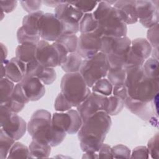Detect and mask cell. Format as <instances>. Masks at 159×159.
Instances as JSON below:
<instances>
[{
	"instance_id": "obj_1",
	"label": "cell",
	"mask_w": 159,
	"mask_h": 159,
	"mask_svg": "<svg viewBox=\"0 0 159 159\" xmlns=\"http://www.w3.org/2000/svg\"><path fill=\"white\" fill-rule=\"evenodd\" d=\"M111 116L105 111H99L83 121L78 132L80 147L84 153H96L110 130Z\"/></svg>"
},
{
	"instance_id": "obj_2",
	"label": "cell",
	"mask_w": 159,
	"mask_h": 159,
	"mask_svg": "<svg viewBox=\"0 0 159 159\" xmlns=\"http://www.w3.org/2000/svg\"><path fill=\"white\" fill-rule=\"evenodd\" d=\"M126 79L124 84L127 87L128 96L131 99L149 102L158 94L159 79L147 78L142 66H132L125 69Z\"/></svg>"
},
{
	"instance_id": "obj_3",
	"label": "cell",
	"mask_w": 159,
	"mask_h": 159,
	"mask_svg": "<svg viewBox=\"0 0 159 159\" xmlns=\"http://www.w3.org/2000/svg\"><path fill=\"white\" fill-rule=\"evenodd\" d=\"M93 14L98 24L96 31L101 36H126L127 25L120 19L113 6L106 1H99L98 7Z\"/></svg>"
},
{
	"instance_id": "obj_4",
	"label": "cell",
	"mask_w": 159,
	"mask_h": 159,
	"mask_svg": "<svg viewBox=\"0 0 159 159\" xmlns=\"http://www.w3.org/2000/svg\"><path fill=\"white\" fill-rule=\"evenodd\" d=\"M60 89L61 93L73 107L79 106L91 93L80 72L64 75L61 80Z\"/></svg>"
},
{
	"instance_id": "obj_5",
	"label": "cell",
	"mask_w": 159,
	"mask_h": 159,
	"mask_svg": "<svg viewBox=\"0 0 159 159\" xmlns=\"http://www.w3.org/2000/svg\"><path fill=\"white\" fill-rule=\"evenodd\" d=\"M52 117L50 112L45 109H39L34 112L27 124V131L32 140L50 145L55 133Z\"/></svg>"
},
{
	"instance_id": "obj_6",
	"label": "cell",
	"mask_w": 159,
	"mask_h": 159,
	"mask_svg": "<svg viewBox=\"0 0 159 159\" xmlns=\"http://www.w3.org/2000/svg\"><path fill=\"white\" fill-rule=\"evenodd\" d=\"M109 68L106 55L100 52L94 56L83 59L79 72L87 85L91 88L97 81L107 76Z\"/></svg>"
},
{
	"instance_id": "obj_7",
	"label": "cell",
	"mask_w": 159,
	"mask_h": 159,
	"mask_svg": "<svg viewBox=\"0 0 159 159\" xmlns=\"http://www.w3.org/2000/svg\"><path fill=\"white\" fill-rule=\"evenodd\" d=\"M54 14L60 20L63 34H76L84 13L68 1H61L55 8Z\"/></svg>"
},
{
	"instance_id": "obj_8",
	"label": "cell",
	"mask_w": 159,
	"mask_h": 159,
	"mask_svg": "<svg viewBox=\"0 0 159 159\" xmlns=\"http://www.w3.org/2000/svg\"><path fill=\"white\" fill-rule=\"evenodd\" d=\"M0 106L1 129L14 140H18L26 132L27 124L17 113L12 112L3 105Z\"/></svg>"
},
{
	"instance_id": "obj_9",
	"label": "cell",
	"mask_w": 159,
	"mask_h": 159,
	"mask_svg": "<svg viewBox=\"0 0 159 159\" xmlns=\"http://www.w3.org/2000/svg\"><path fill=\"white\" fill-rule=\"evenodd\" d=\"M52 124L56 129L72 135L78 133L82 126L83 120L77 110L71 109L66 112L54 113Z\"/></svg>"
},
{
	"instance_id": "obj_10",
	"label": "cell",
	"mask_w": 159,
	"mask_h": 159,
	"mask_svg": "<svg viewBox=\"0 0 159 159\" xmlns=\"http://www.w3.org/2000/svg\"><path fill=\"white\" fill-rule=\"evenodd\" d=\"M138 20L145 28H150L158 24V1H136Z\"/></svg>"
},
{
	"instance_id": "obj_11",
	"label": "cell",
	"mask_w": 159,
	"mask_h": 159,
	"mask_svg": "<svg viewBox=\"0 0 159 159\" xmlns=\"http://www.w3.org/2000/svg\"><path fill=\"white\" fill-rule=\"evenodd\" d=\"M39 35L42 40L55 42L63 34L60 20L54 14L44 13L40 17L39 25Z\"/></svg>"
},
{
	"instance_id": "obj_12",
	"label": "cell",
	"mask_w": 159,
	"mask_h": 159,
	"mask_svg": "<svg viewBox=\"0 0 159 159\" xmlns=\"http://www.w3.org/2000/svg\"><path fill=\"white\" fill-rule=\"evenodd\" d=\"M101 37L96 30L87 34H81L78 37L76 53L83 58L95 55L101 52Z\"/></svg>"
},
{
	"instance_id": "obj_13",
	"label": "cell",
	"mask_w": 159,
	"mask_h": 159,
	"mask_svg": "<svg viewBox=\"0 0 159 159\" xmlns=\"http://www.w3.org/2000/svg\"><path fill=\"white\" fill-rule=\"evenodd\" d=\"M158 96L149 102H143L134 100L129 96L124 101V106L133 114L137 115L143 120L152 121L155 114L158 116Z\"/></svg>"
},
{
	"instance_id": "obj_14",
	"label": "cell",
	"mask_w": 159,
	"mask_h": 159,
	"mask_svg": "<svg viewBox=\"0 0 159 159\" xmlns=\"http://www.w3.org/2000/svg\"><path fill=\"white\" fill-rule=\"evenodd\" d=\"M101 42V52L106 55H124L130 49L131 40L127 36H102Z\"/></svg>"
},
{
	"instance_id": "obj_15",
	"label": "cell",
	"mask_w": 159,
	"mask_h": 159,
	"mask_svg": "<svg viewBox=\"0 0 159 159\" xmlns=\"http://www.w3.org/2000/svg\"><path fill=\"white\" fill-rule=\"evenodd\" d=\"M107 97L91 91L89 96L76 107L83 122L94 114L105 110Z\"/></svg>"
},
{
	"instance_id": "obj_16",
	"label": "cell",
	"mask_w": 159,
	"mask_h": 159,
	"mask_svg": "<svg viewBox=\"0 0 159 159\" xmlns=\"http://www.w3.org/2000/svg\"><path fill=\"white\" fill-rule=\"evenodd\" d=\"M35 58L40 65L45 67L54 68L59 66L60 59L57 48L53 43L40 40L36 45Z\"/></svg>"
},
{
	"instance_id": "obj_17",
	"label": "cell",
	"mask_w": 159,
	"mask_h": 159,
	"mask_svg": "<svg viewBox=\"0 0 159 159\" xmlns=\"http://www.w3.org/2000/svg\"><path fill=\"white\" fill-rule=\"evenodd\" d=\"M19 83L30 101H37L45 94V88L43 84L35 76H25Z\"/></svg>"
},
{
	"instance_id": "obj_18",
	"label": "cell",
	"mask_w": 159,
	"mask_h": 159,
	"mask_svg": "<svg viewBox=\"0 0 159 159\" xmlns=\"http://www.w3.org/2000/svg\"><path fill=\"white\" fill-rule=\"evenodd\" d=\"M135 1L131 0L116 1L113 5L120 19L126 25L134 24L138 21Z\"/></svg>"
},
{
	"instance_id": "obj_19",
	"label": "cell",
	"mask_w": 159,
	"mask_h": 159,
	"mask_svg": "<svg viewBox=\"0 0 159 159\" xmlns=\"http://www.w3.org/2000/svg\"><path fill=\"white\" fill-rule=\"evenodd\" d=\"M1 65L5 66L6 77L14 83L20 82L25 76L26 65L17 57L7 60Z\"/></svg>"
},
{
	"instance_id": "obj_20",
	"label": "cell",
	"mask_w": 159,
	"mask_h": 159,
	"mask_svg": "<svg viewBox=\"0 0 159 159\" xmlns=\"http://www.w3.org/2000/svg\"><path fill=\"white\" fill-rule=\"evenodd\" d=\"M30 101L27 99L20 83L15 85L14 89L10 98L4 103L1 104L7 107L14 113H18L22 110L25 104Z\"/></svg>"
},
{
	"instance_id": "obj_21",
	"label": "cell",
	"mask_w": 159,
	"mask_h": 159,
	"mask_svg": "<svg viewBox=\"0 0 159 159\" xmlns=\"http://www.w3.org/2000/svg\"><path fill=\"white\" fill-rule=\"evenodd\" d=\"M43 14V11L40 10L30 13L24 17L21 27L26 34L33 36H40L39 30V21Z\"/></svg>"
},
{
	"instance_id": "obj_22",
	"label": "cell",
	"mask_w": 159,
	"mask_h": 159,
	"mask_svg": "<svg viewBox=\"0 0 159 159\" xmlns=\"http://www.w3.org/2000/svg\"><path fill=\"white\" fill-rule=\"evenodd\" d=\"M152 49V47L145 39L137 38L131 41L130 50L132 52L145 61L150 56Z\"/></svg>"
},
{
	"instance_id": "obj_23",
	"label": "cell",
	"mask_w": 159,
	"mask_h": 159,
	"mask_svg": "<svg viewBox=\"0 0 159 159\" xmlns=\"http://www.w3.org/2000/svg\"><path fill=\"white\" fill-rule=\"evenodd\" d=\"M36 45L34 43L19 44L16 48V57L25 65L36 60Z\"/></svg>"
},
{
	"instance_id": "obj_24",
	"label": "cell",
	"mask_w": 159,
	"mask_h": 159,
	"mask_svg": "<svg viewBox=\"0 0 159 159\" xmlns=\"http://www.w3.org/2000/svg\"><path fill=\"white\" fill-rule=\"evenodd\" d=\"M32 76H35L39 79L43 84L49 85L55 81L57 74L53 68L45 67L39 64Z\"/></svg>"
},
{
	"instance_id": "obj_25",
	"label": "cell",
	"mask_w": 159,
	"mask_h": 159,
	"mask_svg": "<svg viewBox=\"0 0 159 159\" xmlns=\"http://www.w3.org/2000/svg\"><path fill=\"white\" fill-rule=\"evenodd\" d=\"M51 146L47 143L32 140L29 148L33 158H48L51 152Z\"/></svg>"
},
{
	"instance_id": "obj_26",
	"label": "cell",
	"mask_w": 159,
	"mask_h": 159,
	"mask_svg": "<svg viewBox=\"0 0 159 159\" xmlns=\"http://www.w3.org/2000/svg\"><path fill=\"white\" fill-rule=\"evenodd\" d=\"M83 59L76 53H68L66 60L60 66L66 73L79 72Z\"/></svg>"
},
{
	"instance_id": "obj_27",
	"label": "cell",
	"mask_w": 159,
	"mask_h": 159,
	"mask_svg": "<svg viewBox=\"0 0 159 159\" xmlns=\"http://www.w3.org/2000/svg\"><path fill=\"white\" fill-rule=\"evenodd\" d=\"M98 21L93 13L84 14L80 22L79 31L81 34H87L94 32L98 28Z\"/></svg>"
},
{
	"instance_id": "obj_28",
	"label": "cell",
	"mask_w": 159,
	"mask_h": 159,
	"mask_svg": "<svg viewBox=\"0 0 159 159\" xmlns=\"http://www.w3.org/2000/svg\"><path fill=\"white\" fill-rule=\"evenodd\" d=\"M106 76L113 86L124 84L126 79V71L123 68L110 67Z\"/></svg>"
},
{
	"instance_id": "obj_29",
	"label": "cell",
	"mask_w": 159,
	"mask_h": 159,
	"mask_svg": "<svg viewBox=\"0 0 159 159\" xmlns=\"http://www.w3.org/2000/svg\"><path fill=\"white\" fill-rule=\"evenodd\" d=\"M7 158H33V157L26 145L17 142L10 149Z\"/></svg>"
},
{
	"instance_id": "obj_30",
	"label": "cell",
	"mask_w": 159,
	"mask_h": 159,
	"mask_svg": "<svg viewBox=\"0 0 159 159\" xmlns=\"http://www.w3.org/2000/svg\"><path fill=\"white\" fill-rule=\"evenodd\" d=\"M124 106V101L115 96L107 97V101L104 111L110 116L119 114Z\"/></svg>"
},
{
	"instance_id": "obj_31",
	"label": "cell",
	"mask_w": 159,
	"mask_h": 159,
	"mask_svg": "<svg viewBox=\"0 0 159 159\" xmlns=\"http://www.w3.org/2000/svg\"><path fill=\"white\" fill-rule=\"evenodd\" d=\"M61 44L68 53L76 52L78 37L75 34H62L55 41Z\"/></svg>"
},
{
	"instance_id": "obj_32",
	"label": "cell",
	"mask_w": 159,
	"mask_h": 159,
	"mask_svg": "<svg viewBox=\"0 0 159 159\" xmlns=\"http://www.w3.org/2000/svg\"><path fill=\"white\" fill-rule=\"evenodd\" d=\"M145 75L150 79L158 80V60L150 57L147 58L142 65Z\"/></svg>"
},
{
	"instance_id": "obj_33",
	"label": "cell",
	"mask_w": 159,
	"mask_h": 159,
	"mask_svg": "<svg viewBox=\"0 0 159 159\" xmlns=\"http://www.w3.org/2000/svg\"><path fill=\"white\" fill-rule=\"evenodd\" d=\"M112 84L105 78L97 81L91 87L92 92L107 97L112 94Z\"/></svg>"
},
{
	"instance_id": "obj_34",
	"label": "cell",
	"mask_w": 159,
	"mask_h": 159,
	"mask_svg": "<svg viewBox=\"0 0 159 159\" xmlns=\"http://www.w3.org/2000/svg\"><path fill=\"white\" fill-rule=\"evenodd\" d=\"M15 85L14 82L6 77L1 78L0 81L1 104L6 102L11 96Z\"/></svg>"
},
{
	"instance_id": "obj_35",
	"label": "cell",
	"mask_w": 159,
	"mask_h": 159,
	"mask_svg": "<svg viewBox=\"0 0 159 159\" xmlns=\"http://www.w3.org/2000/svg\"><path fill=\"white\" fill-rule=\"evenodd\" d=\"M15 143V140L7 135L2 129L0 130V158H7L9 152L12 146Z\"/></svg>"
},
{
	"instance_id": "obj_36",
	"label": "cell",
	"mask_w": 159,
	"mask_h": 159,
	"mask_svg": "<svg viewBox=\"0 0 159 159\" xmlns=\"http://www.w3.org/2000/svg\"><path fill=\"white\" fill-rule=\"evenodd\" d=\"M68 2L84 14L89 13L99 3V1H75Z\"/></svg>"
},
{
	"instance_id": "obj_37",
	"label": "cell",
	"mask_w": 159,
	"mask_h": 159,
	"mask_svg": "<svg viewBox=\"0 0 159 159\" xmlns=\"http://www.w3.org/2000/svg\"><path fill=\"white\" fill-rule=\"evenodd\" d=\"M39 35L33 36L26 34L22 27H20L17 31V39L19 44L34 43L37 44L40 40Z\"/></svg>"
},
{
	"instance_id": "obj_38",
	"label": "cell",
	"mask_w": 159,
	"mask_h": 159,
	"mask_svg": "<svg viewBox=\"0 0 159 159\" xmlns=\"http://www.w3.org/2000/svg\"><path fill=\"white\" fill-rule=\"evenodd\" d=\"M112 158H130V150L122 144L116 145L111 148Z\"/></svg>"
},
{
	"instance_id": "obj_39",
	"label": "cell",
	"mask_w": 159,
	"mask_h": 159,
	"mask_svg": "<svg viewBox=\"0 0 159 159\" xmlns=\"http://www.w3.org/2000/svg\"><path fill=\"white\" fill-rule=\"evenodd\" d=\"M72 107V104L67 100L61 93H60L55 101V109L58 112H65L71 109Z\"/></svg>"
},
{
	"instance_id": "obj_40",
	"label": "cell",
	"mask_w": 159,
	"mask_h": 159,
	"mask_svg": "<svg viewBox=\"0 0 159 159\" xmlns=\"http://www.w3.org/2000/svg\"><path fill=\"white\" fill-rule=\"evenodd\" d=\"M147 147L151 157L158 159L159 157V137L158 133L148 140Z\"/></svg>"
},
{
	"instance_id": "obj_41",
	"label": "cell",
	"mask_w": 159,
	"mask_h": 159,
	"mask_svg": "<svg viewBox=\"0 0 159 159\" xmlns=\"http://www.w3.org/2000/svg\"><path fill=\"white\" fill-rule=\"evenodd\" d=\"M147 40L153 48H158V24L148 29Z\"/></svg>"
},
{
	"instance_id": "obj_42",
	"label": "cell",
	"mask_w": 159,
	"mask_h": 159,
	"mask_svg": "<svg viewBox=\"0 0 159 159\" xmlns=\"http://www.w3.org/2000/svg\"><path fill=\"white\" fill-rule=\"evenodd\" d=\"M20 3L22 8L27 12L32 13L38 11L42 6L41 1H20Z\"/></svg>"
},
{
	"instance_id": "obj_43",
	"label": "cell",
	"mask_w": 159,
	"mask_h": 159,
	"mask_svg": "<svg viewBox=\"0 0 159 159\" xmlns=\"http://www.w3.org/2000/svg\"><path fill=\"white\" fill-rule=\"evenodd\" d=\"M131 158H148L149 152L147 147L139 146L135 147L130 154Z\"/></svg>"
},
{
	"instance_id": "obj_44",
	"label": "cell",
	"mask_w": 159,
	"mask_h": 159,
	"mask_svg": "<svg viewBox=\"0 0 159 159\" xmlns=\"http://www.w3.org/2000/svg\"><path fill=\"white\" fill-rule=\"evenodd\" d=\"M112 94H113V96L118 97L122 100L124 101L128 96L127 87L124 84L114 86L113 89H112Z\"/></svg>"
},
{
	"instance_id": "obj_45",
	"label": "cell",
	"mask_w": 159,
	"mask_h": 159,
	"mask_svg": "<svg viewBox=\"0 0 159 159\" xmlns=\"http://www.w3.org/2000/svg\"><path fill=\"white\" fill-rule=\"evenodd\" d=\"M98 152V158H112L111 147L106 143H102Z\"/></svg>"
},
{
	"instance_id": "obj_46",
	"label": "cell",
	"mask_w": 159,
	"mask_h": 159,
	"mask_svg": "<svg viewBox=\"0 0 159 159\" xmlns=\"http://www.w3.org/2000/svg\"><path fill=\"white\" fill-rule=\"evenodd\" d=\"M17 1H0L1 11L6 13H9L14 11L17 6Z\"/></svg>"
},
{
	"instance_id": "obj_47",
	"label": "cell",
	"mask_w": 159,
	"mask_h": 159,
	"mask_svg": "<svg viewBox=\"0 0 159 159\" xmlns=\"http://www.w3.org/2000/svg\"><path fill=\"white\" fill-rule=\"evenodd\" d=\"M1 63L3 64L7 60L6 57H7V48L6 47V46L2 43H1Z\"/></svg>"
},
{
	"instance_id": "obj_48",
	"label": "cell",
	"mask_w": 159,
	"mask_h": 159,
	"mask_svg": "<svg viewBox=\"0 0 159 159\" xmlns=\"http://www.w3.org/2000/svg\"><path fill=\"white\" fill-rule=\"evenodd\" d=\"M46 6H50V7H55V8L61 2V1H42Z\"/></svg>"
},
{
	"instance_id": "obj_49",
	"label": "cell",
	"mask_w": 159,
	"mask_h": 159,
	"mask_svg": "<svg viewBox=\"0 0 159 159\" xmlns=\"http://www.w3.org/2000/svg\"><path fill=\"white\" fill-rule=\"evenodd\" d=\"M83 158H98V155L96 153H84Z\"/></svg>"
},
{
	"instance_id": "obj_50",
	"label": "cell",
	"mask_w": 159,
	"mask_h": 159,
	"mask_svg": "<svg viewBox=\"0 0 159 159\" xmlns=\"http://www.w3.org/2000/svg\"><path fill=\"white\" fill-rule=\"evenodd\" d=\"M1 78L6 77V69L4 65H1Z\"/></svg>"
}]
</instances>
